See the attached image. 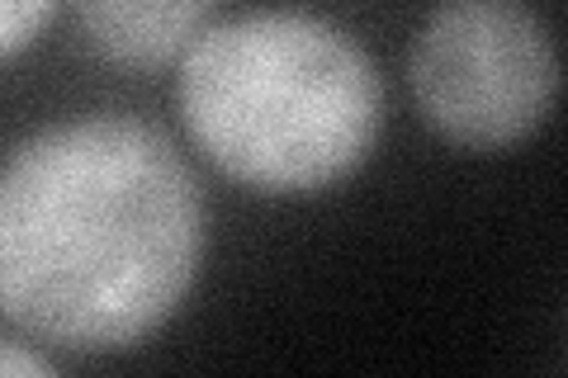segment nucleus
<instances>
[{"label":"nucleus","mask_w":568,"mask_h":378,"mask_svg":"<svg viewBox=\"0 0 568 378\" xmlns=\"http://www.w3.org/2000/svg\"><path fill=\"white\" fill-rule=\"evenodd\" d=\"M209 208L181 147L129 114L52 123L0 175V308L10 331L119 355L175 317L200 279Z\"/></svg>","instance_id":"obj_1"},{"label":"nucleus","mask_w":568,"mask_h":378,"mask_svg":"<svg viewBox=\"0 0 568 378\" xmlns=\"http://www.w3.org/2000/svg\"><path fill=\"white\" fill-rule=\"evenodd\" d=\"M181 123L256 194H317L375 152L384 81L342 24L256 10L204 29L175 76Z\"/></svg>","instance_id":"obj_2"},{"label":"nucleus","mask_w":568,"mask_h":378,"mask_svg":"<svg viewBox=\"0 0 568 378\" xmlns=\"http://www.w3.org/2000/svg\"><path fill=\"white\" fill-rule=\"evenodd\" d=\"M559 48L511 0H455L417 29L407 85L436 137L465 152L517 147L559 100Z\"/></svg>","instance_id":"obj_3"},{"label":"nucleus","mask_w":568,"mask_h":378,"mask_svg":"<svg viewBox=\"0 0 568 378\" xmlns=\"http://www.w3.org/2000/svg\"><path fill=\"white\" fill-rule=\"evenodd\" d=\"M213 0H77V24L100 62L123 71H156L185 62L204 39Z\"/></svg>","instance_id":"obj_4"},{"label":"nucleus","mask_w":568,"mask_h":378,"mask_svg":"<svg viewBox=\"0 0 568 378\" xmlns=\"http://www.w3.org/2000/svg\"><path fill=\"white\" fill-rule=\"evenodd\" d=\"M58 0H6V24H0V52L6 62H20L29 43H39V33L52 24Z\"/></svg>","instance_id":"obj_5"},{"label":"nucleus","mask_w":568,"mask_h":378,"mask_svg":"<svg viewBox=\"0 0 568 378\" xmlns=\"http://www.w3.org/2000/svg\"><path fill=\"white\" fill-rule=\"evenodd\" d=\"M58 365H52L48 355H39V350H24L20 340H6V350H0V374H10V378H20V374H52Z\"/></svg>","instance_id":"obj_6"}]
</instances>
